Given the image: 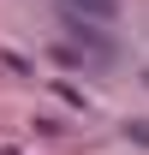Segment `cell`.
I'll use <instances>...</instances> for the list:
<instances>
[{
	"mask_svg": "<svg viewBox=\"0 0 149 155\" xmlns=\"http://www.w3.org/2000/svg\"><path fill=\"white\" fill-rule=\"evenodd\" d=\"M66 6H72V18L78 12H84V18H113V12H119V0H66Z\"/></svg>",
	"mask_w": 149,
	"mask_h": 155,
	"instance_id": "cell-1",
	"label": "cell"
}]
</instances>
